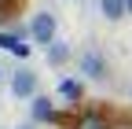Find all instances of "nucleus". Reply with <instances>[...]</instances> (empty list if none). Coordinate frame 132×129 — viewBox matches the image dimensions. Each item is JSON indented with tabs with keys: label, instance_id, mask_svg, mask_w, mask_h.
<instances>
[{
	"label": "nucleus",
	"instance_id": "nucleus-9",
	"mask_svg": "<svg viewBox=\"0 0 132 129\" xmlns=\"http://www.w3.org/2000/svg\"><path fill=\"white\" fill-rule=\"evenodd\" d=\"M73 129H110V125H106V118H99V114H85V118H77Z\"/></svg>",
	"mask_w": 132,
	"mask_h": 129
},
{
	"label": "nucleus",
	"instance_id": "nucleus-1",
	"mask_svg": "<svg viewBox=\"0 0 132 129\" xmlns=\"http://www.w3.org/2000/svg\"><path fill=\"white\" fill-rule=\"evenodd\" d=\"M77 74H85L88 81H106L110 77V67H106V55L99 52L95 44H85L77 52Z\"/></svg>",
	"mask_w": 132,
	"mask_h": 129
},
{
	"label": "nucleus",
	"instance_id": "nucleus-5",
	"mask_svg": "<svg viewBox=\"0 0 132 129\" xmlns=\"http://www.w3.org/2000/svg\"><path fill=\"white\" fill-rule=\"evenodd\" d=\"M44 59H48V67H66V63L73 59V48H70V41H59V37H52L44 44Z\"/></svg>",
	"mask_w": 132,
	"mask_h": 129
},
{
	"label": "nucleus",
	"instance_id": "nucleus-3",
	"mask_svg": "<svg viewBox=\"0 0 132 129\" xmlns=\"http://www.w3.org/2000/svg\"><path fill=\"white\" fill-rule=\"evenodd\" d=\"M7 89H11L15 100H29V96L37 92V70H33V67H19L7 77Z\"/></svg>",
	"mask_w": 132,
	"mask_h": 129
},
{
	"label": "nucleus",
	"instance_id": "nucleus-6",
	"mask_svg": "<svg viewBox=\"0 0 132 129\" xmlns=\"http://www.w3.org/2000/svg\"><path fill=\"white\" fill-rule=\"evenodd\" d=\"M59 96L66 103H81V100H85V85H81L77 77H62V81H59Z\"/></svg>",
	"mask_w": 132,
	"mask_h": 129
},
{
	"label": "nucleus",
	"instance_id": "nucleus-2",
	"mask_svg": "<svg viewBox=\"0 0 132 129\" xmlns=\"http://www.w3.org/2000/svg\"><path fill=\"white\" fill-rule=\"evenodd\" d=\"M26 33L33 37V44H40V48H44L52 37H59V22H55V15H52V11H37V15L29 19V26H26Z\"/></svg>",
	"mask_w": 132,
	"mask_h": 129
},
{
	"label": "nucleus",
	"instance_id": "nucleus-10",
	"mask_svg": "<svg viewBox=\"0 0 132 129\" xmlns=\"http://www.w3.org/2000/svg\"><path fill=\"white\" fill-rule=\"evenodd\" d=\"M15 129H37V122H22V125H15Z\"/></svg>",
	"mask_w": 132,
	"mask_h": 129
},
{
	"label": "nucleus",
	"instance_id": "nucleus-4",
	"mask_svg": "<svg viewBox=\"0 0 132 129\" xmlns=\"http://www.w3.org/2000/svg\"><path fill=\"white\" fill-rule=\"evenodd\" d=\"M59 114H55V103H52V96H40V92H33L29 96V122H37V125H44V122H55Z\"/></svg>",
	"mask_w": 132,
	"mask_h": 129
},
{
	"label": "nucleus",
	"instance_id": "nucleus-7",
	"mask_svg": "<svg viewBox=\"0 0 132 129\" xmlns=\"http://www.w3.org/2000/svg\"><path fill=\"white\" fill-rule=\"evenodd\" d=\"M0 48H4V52H11V55H19V59L29 55V44H26L19 33H0Z\"/></svg>",
	"mask_w": 132,
	"mask_h": 129
},
{
	"label": "nucleus",
	"instance_id": "nucleus-12",
	"mask_svg": "<svg viewBox=\"0 0 132 129\" xmlns=\"http://www.w3.org/2000/svg\"><path fill=\"white\" fill-rule=\"evenodd\" d=\"M0 81H4V67H0Z\"/></svg>",
	"mask_w": 132,
	"mask_h": 129
},
{
	"label": "nucleus",
	"instance_id": "nucleus-11",
	"mask_svg": "<svg viewBox=\"0 0 132 129\" xmlns=\"http://www.w3.org/2000/svg\"><path fill=\"white\" fill-rule=\"evenodd\" d=\"M125 15H132V0H125Z\"/></svg>",
	"mask_w": 132,
	"mask_h": 129
},
{
	"label": "nucleus",
	"instance_id": "nucleus-8",
	"mask_svg": "<svg viewBox=\"0 0 132 129\" xmlns=\"http://www.w3.org/2000/svg\"><path fill=\"white\" fill-rule=\"evenodd\" d=\"M99 15L106 22H121L125 19V0H99Z\"/></svg>",
	"mask_w": 132,
	"mask_h": 129
}]
</instances>
